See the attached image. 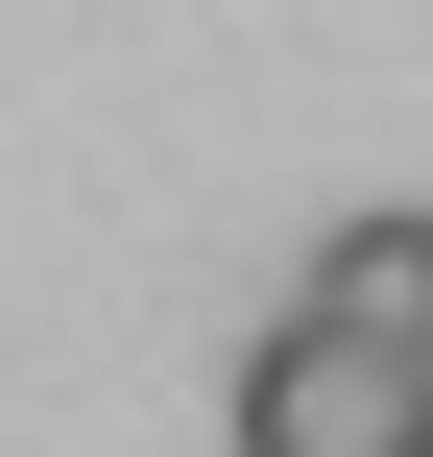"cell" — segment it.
<instances>
[{
	"label": "cell",
	"instance_id": "cell-1",
	"mask_svg": "<svg viewBox=\"0 0 433 457\" xmlns=\"http://www.w3.org/2000/svg\"><path fill=\"white\" fill-rule=\"evenodd\" d=\"M241 457H433V361L337 337V313H265L241 337Z\"/></svg>",
	"mask_w": 433,
	"mask_h": 457
},
{
	"label": "cell",
	"instance_id": "cell-2",
	"mask_svg": "<svg viewBox=\"0 0 433 457\" xmlns=\"http://www.w3.org/2000/svg\"><path fill=\"white\" fill-rule=\"evenodd\" d=\"M289 313H337V337H410V361H433V217H337Z\"/></svg>",
	"mask_w": 433,
	"mask_h": 457
}]
</instances>
